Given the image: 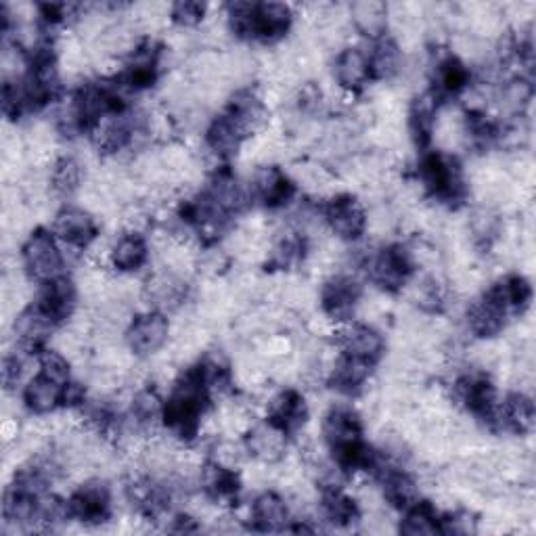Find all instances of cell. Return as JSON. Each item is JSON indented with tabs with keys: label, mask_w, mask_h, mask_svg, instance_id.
Wrapping results in <instances>:
<instances>
[{
	"label": "cell",
	"mask_w": 536,
	"mask_h": 536,
	"mask_svg": "<svg viewBox=\"0 0 536 536\" xmlns=\"http://www.w3.org/2000/svg\"><path fill=\"white\" fill-rule=\"evenodd\" d=\"M208 396L210 384L204 365L187 369L172 386V394L164 405V423L178 438H193L206 411Z\"/></svg>",
	"instance_id": "1"
},
{
	"label": "cell",
	"mask_w": 536,
	"mask_h": 536,
	"mask_svg": "<svg viewBox=\"0 0 536 536\" xmlns=\"http://www.w3.org/2000/svg\"><path fill=\"white\" fill-rule=\"evenodd\" d=\"M419 181L428 193L444 204H457L465 195V178L455 158L444 153H432L419 164Z\"/></svg>",
	"instance_id": "2"
},
{
	"label": "cell",
	"mask_w": 536,
	"mask_h": 536,
	"mask_svg": "<svg viewBox=\"0 0 536 536\" xmlns=\"http://www.w3.org/2000/svg\"><path fill=\"white\" fill-rule=\"evenodd\" d=\"M24 266L34 281L51 283L61 277L63 256L57 248L55 239L47 231H34L24 243Z\"/></svg>",
	"instance_id": "3"
},
{
	"label": "cell",
	"mask_w": 536,
	"mask_h": 536,
	"mask_svg": "<svg viewBox=\"0 0 536 536\" xmlns=\"http://www.w3.org/2000/svg\"><path fill=\"white\" fill-rule=\"evenodd\" d=\"M170 325L168 319L158 310L143 312V315L134 317L126 327V344L130 352L139 356H149L162 350L168 342Z\"/></svg>",
	"instance_id": "4"
},
{
	"label": "cell",
	"mask_w": 536,
	"mask_h": 536,
	"mask_svg": "<svg viewBox=\"0 0 536 536\" xmlns=\"http://www.w3.org/2000/svg\"><path fill=\"white\" fill-rule=\"evenodd\" d=\"M361 304V287L350 275H331L321 292V306L325 317L335 323L348 321L356 306Z\"/></svg>",
	"instance_id": "5"
},
{
	"label": "cell",
	"mask_w": 536,
	"mask_h": 536,
	"mask_svg": "<svg viewBox=\"0 0 536 536\" xmlns=\"http://www.w3.org/2000/svg\"><path fill=\"white\" fill-rule=\"evenodd\" d=\"M67 509H70V516L82 524L107 522L111 513V493L107 484L101 480H86L72 495Z\"/></svg>",
	"instance_id": "6"
},
{
	"label": "cell",
	"mask_w": 536,
	"mask_h": 536,
	"mask_svg": "<svg viewBox=\"0 0 536 536\" xmlns=\"http://www.w3.org/2000/svg\"><path fill=\"white\" fill-rule=\"evenodd\" d=\"M325 220L333 235L340 239L354 241L367 229V212L352 195H335L325 208Z\"/></svg>",
	"instance_id": "7"
},
{
	"label": "cell",
	"mask_w": 536,
	"mask_h": 536,
	"mask_svg": "<svg viewBox=\"0 0 536 536\" xmlns=\"http://www.w3.org/2000/svg\"><path fill=\"white\" fill-rule=\"evenodd\" d=\"M413 256L409 250L400 245H390V248L379 252L371 260V277L373 281L384 287L386 292H396L405 285L413 273Z\"/></svg>",
	"instance_id": "8"
},
{
	"label": "cell",
	"mask_w": 536,
	"mask_h": 536,
	"mask_svg": "<svg viewBox=\"0 0 536 536\" xmlns=\"http://www.w3.org/2000/svg\"><path fill=\"white\" fill-rule=\"evenodd\" d=\"M509 308L499 292V287H493L488 294L476 300L467 310V325L480 338H495L503 331L507 323Z\"/></svg>",
	"instance_id": "9"
},
{
	"label": "cell",
	"mask_w": 536,
	"mask_h": 536,
	"mask_svg": "<svg viewBox=\"0 0 536 536\" xmlns=\"http://www.w3.org/2000/svg\"><path fill=\"white\" fill-rule=\"evenodd\" d=\"M453 394L459 405L467 411H472L478 417L493 421L495 417V386L490 379L482 373H467L461 375L455 386Z\"/></svg>",
	"instance_id": "10"
},
{
	"label": "cell",
	"mask_w": 536,
	"mask_h": 536,
	"mask_svg": "<svg viewBox=\"0 0 536 536\" xmlns=\"http://www.w3.org/2000/svg\"><path fill=\"white\" fill-rule=\"evenodd\" d=\"M55 235L70 248L84 250L97 239V225L88 212L80 208H65L55 218Z\"/></svg>",
	"instance_id": "11"
},
{
	"label": "cell",
	"mask_w": 536,
	"mask_h": 536,
	"mask_svg": "<svg viewBox=\"0 0 536 536\" xmlns=\"http://www.w3.org/2000/svg\"><path fill=\"white\" fill-rule=\"evenodd\" d=\"M252 193L266 208L285 206L294 195V185L277 166H262L252 176Z\"/></svg>",
	"instance_id": "12"
},
{
	"label": "cell",
	"mask_w": 536,
	"mask_h": 536,
	"mask_svg": "<svg viewBox=\"0 0 536 536\" xmlns=\"http://www.w3.org/2000/svg\"><path fill=\"white\" fill-rule=\"evenodd\" d=\"M306 417H308L306 400L296 390H283L268 402V421L285 434L300 430Z\"/></svg>",
	"instance_id": "13"
},
{
	"label": "cell",
	"mask_w": 536,
	"mask_h": 536,
	"mask_svg": "<svg viewBox=\"0 0 536 536\" xmlns=\"http://www.w3.org/2000/svg\"><path fill=\"white\" fill-rule=\"evenodd\" d=\"M285 432L273 426L271 421L252 426L248 430V440H245V449L256 461L264 465H275L285 455Z\"/></svg>",
	"instance_id": "14"
},
{
	"label": "cell",
	"mask_w": 536,
	"mask_h": 536,
	"mask_svg": "<svg viewBox=\"0 0 536 536\" xmlns=\"http://www.w3.org/2000/svg\"><path fill=\"white\" fill-rule=\"evenodd\" d=\"M346 356L373 365L384 352V338L369 325H350L340 335Z\"/></svg>",
	"instance_id": "15"
},
{
	"label": "cell",
	"mask_w": 536,
	"mask_h": 536,
	"mask_svg": "<svg viewBox=\"0 0 536 536\" xmlns=\"http://www.w3.org/2000/svg\"><path fill=\"white\" fill-rule=\"evenodd\" d=\"M67 384L59 382V379L38 371L36 377H32L26 390H24V402L26 407L36 415H47L57 409L59 402H63Z\"/></svg>",
	"instance_id": "16"
},
{
	"label": "cell",
	"mask_w": 536,
	"mask_h": 536,
	"mask_svg": "<svg viewBox=\"0 0 536 536\" xmlns=\"http://www.w3.org/2000/svg\"><path fill=\"white\" fill-rule=\"evenodd\" d=\"M55 325L57 321L36 302L15 319L13 329H15V338L19 340L21 346L36 348L49 338Z\"/></svg>",
	"instance_id": "17"
},
{
	"label": "cell",
	"mask_w": 536,
	"mask_h": 536,
	"mask_svg": "<svg viewBox=\"0 0 536 536\" xmlns=\"http://www.w3.org/2000/svg\"><path fill=\"white\" fill-rule=\"evenodd\" d=\"M248 137L250 134L245 132L239 120L231 114V111H225V114L216 118L208 128V147L218 155V158H229V155L241 149L243 141Z\"/></svg>",
	"instance_id": "18"
},
{
	"label": "cell",
	"mask_w": 536,
	"mask_h": 536,
	"mask_svg": "<svg viewBox=\"0 0 536 536\" xmlns=\"http://www.w3.org/2000/svg\"><path fill=\"white\" fill-rule=\"evenodd\" d=\"M335 78L346 91H359V88L371 78L369 55L359 47H348L340 51L335 59Z\"/></svg>",
	"instance_id": "19"
},
{
	"label": "cell",
	"mask_w": 536,
	"mask_h": 536,
	"mask_svg": "<svg viewBox=\"0 0 536 536\" xmlns=\"http://www.w3.org/2000/svg\"><path fill=\"white\" fill-rule=\"evenodd\" d=\"M199 480L208 497L216 503H231L239 493V478L235 469L220 465L216 461H210L201 467Z\"/></svg>",
	"instance_id": "20"
},
{
	"label": "cell",
	"mask_w": 536,
	"mask_h": 536,
	"mask_svg": "<svg viewBox=\"0 0 536 536\" xmlns=\"http://www.w3.org/2000/svg\"><path fill=\"white\" fill-rule=\"evenodd\" d=\"M493 423L497 426L516 432V434H528L534 426V405L532 398L524 392L511 394L505 402L499 413H495Z\"/></svg>",
	"instance_id": "21"
},
{
	"label": "cell",
	"mask_w": 536,
	"mask_h": 536,
	"mask_svg": "<svg viewBox=\"0 0 536 536\" xmlns=\"http://www.w3.org/2000/svg\"><path fill=\"white\" fill-rule=\"evenodd\" d=\"M147 256H149L147 241L137 231H128L126 235H122L114 243V248L109 250L111 264H114L122 273L139 271V268H143V264L147 262Z\"/></svg>",
	"instance_id": "22"
},
{
	"label": "cell",
	"mask_w": 536,
	"mask_h": 536,
	"mask_svg": "<svg viewBox=\"0 0 536 536\" xmlns=\"http://www.w3.org/2000/svg\"><path fill=\"white\" fill-rule=\"evenodd\" d=\"M252 522L256 528L266 532L285 530L289 522V509L285 499L277 493H262L252 505Z\"/></svg>",
	"instance_id": "23"
},
{
	"label": "cell",
	"mask_w": 536,
	"mask_h": 536,
	"mask_svg": "<svg viewBox=\"0 0 536 536\" xmlns=\"http://www.w3.org/2000/svg\"><path fill=\"white\" fill-rule=\"evenodd\" d=\"M44 285H47V289H44V294L38 300V304L47 310L57 323H61L67 317H72V310L76 304L74 283L65 277H57L55 281L44 283Z\"/></svg>",
	"instance_id": "24"
},
{
	"label": "cell",
	"mask_w": 536,
	"mask_h": 536,
	"mask_svg": "<svg viewBox=\"0 0 536 536\" xmlns=\"http://www.w3.org/2000/svg\"><path fill=\"white\" fill-rule=\"evenodd\" d=\"M321 511L329 524L333 526H348L354 520H359V505L352 497L342 493L340 486H327L323 499H321Z\"/></svg>",
	"instance_id": "25"
},
{
	"label": "cell",
	"mask_w": 536,
	"mask_h": 536,
	"mask_svg": "<svg viewBox=\"0 0 536 536\" xmlns=\"http://www.w3.org/2000/svg\"><path fill=\"white\" fill-rule=\"evenodd\" d=\"M382 486H384V499L390 501L394 507H411L417 503L419 486L417 482L400 469H382Z\"/></svg>",
	"instance_id": "26"
},
{
	"label": "cell",
	"mask_w": 536,
	"mask_h": 536,
	"mask_svg": "<svg viewBox=\"0 0 536 536\" xmlns=\"http://www.w3.org/2000/svg\"><path fill=\"white\" fill-rule=\"evenodd\" d=\"M436 116H438V107H436L434 95H421L413 103V107L409 111V128H411L413 139L419 147L428 145L432 141Z\"/></svg>",
	"instance_id": "27"
},
{
	"label": "cell",
	"mask_w": 536,
	"mask_h": 536,
	"mask_svg": "<svg viewBox=\"0 0 536 536\" xmlns=\"http://www.w3.org/2000/svg\"><path fill=\"white\" fill-rule=\"evenodd\" d=\"M371 375V365L359 359H352V356H346L340 361H335L331 367V382L340 392H356L363 388Z\"/></svg>",
	"instance_id": "28"
},
{
	"label": "cell",
	"mask_w": 536,
	"mask_h": 536,
	"mask_svg": "<svg viewBox=\"0 0 536 536\" xmlns=\"http://www.w3.org/2000/svg\"><path fill=\"white\" fill-rule=\"evenodd\" d=\"M350 17L356 30L367 36H379L388 26V5L377 3V0H363L350 7Z\"/></svg>",
	"instance_id": "29"
},
{
	"label": "cell",
	"mask_w": 536,
	"mask_h": 536,
	"mask_svg": "<svg viewBox=\"0 0 536 536\" xmlns=\"http://www.w3.org/2000/svg\"><path fill=\"white\" fill-rule=\"evenodd\" d=\"M80 183H82V164L76 158L65 155V158L55 162L53 172L49 176V185L55 195L70 197L80 189Z\"/></svg>",
	"instance_id": "30"
},
{
	"label": "cell",
	"mask_w": 536,
	"mask_h": 536,
	"mask_svg": "<svg viewBox=\"0 0 536 536\" xmlns=\"http://www.w3.org/2000/svg\"><path fill=\"white\" fill-rule=\"evenodd\" d=\"M371 76L390 80L400 72V47L392 38H384L375 44L373 53L369 55Z\"/></svg>",
	"instance_id": "31"
},
{
	"label": "cell",
	"mask_w": 536,
	"mask_h": 536,
	"mask_svg": "<svg viewBox=\"0 0 536 536\" xmlns=\"http://www.w3.org/2000/svg\"><path fill=\"white\" fill-rule=\"evenodd\" d=\"M400 532L417 536V534H436L440 530V518L436 509L430 503H415V507L409 509L407 518L400 524Z\"/></svg>",
	"instance_id": "32"
},
{
	"label": "cell",
	"mask_w": 536,
	"mask_h": 536,
	"mask_svg": "<svg viewBox=\"0 0 536 536\" xmlns=\"http://www.w3.org/2000/svg\"><path fill=\"white\" fill-rule=\"evenodd\" d=\"M469 82L467 67L457 57H446L436 65V86L444 93H459Z\"/></svg>",
	"instance_id": "33"
},
{
	"label": "cell",
	"mask_w": 536,
	"mask_h": 536,
	"mask_svg": "<svg viewBox=\"0 0 536 536\" xmlns=\"http://www.w3.org/2000/svg\"><path fill=\"white\" fill-rule=\"evenodd\" d=\"M304 260V239L302 235H283L271 250V262L281 268V271H289V268L298 266Z\"/></svg>",
	"instance_id": "34"
},
{
	"label": "cell",
	"mask_w": 536,
	"mask_h": 536,
	"mask_svg": "<svg viewBox=\"0 0 536 536\" xmlns=\"http://www.w3.org/2000/svg\"><path fill=\"white\" fill-rule=\"evenodd\" d=\"M528 103H530V86L522 80L509 82L499 95V105L501 109L507 111V114H522Z\"/></svg>",
	"instance_id": "35"
},
{
	"label": "cell",
	"mask_w": 536,
	"mask_h": 536,
	"mask_svg": "<svg viewBox=\"0 0 536 536\" xmlns=\"http://www.w3.org/2000/svg\"><path fill=\"white\" fill-rule=\"evenodd\" d=\"M170 15L176 21V26L195 28L197 24H201V21H204L206 7L199 5V3H178V5L172 7Z\"/></svg>",
	"instance_id": "36"
},
{
	"label": "cell",
	"mask_w": 536,
	"mask_h": 536,
	"mask_svg": "<svg viewBox=\"0 0 536 536\" xmlns=\"http://www.w3.org/2000/svg\"><path fill=\"white\" fill-rule=\"evenodd\" d=\"M245 453H248V449H245V444H239L235 440H220L218 446H216V455H214V461L225 465V467H239L243 463V457Z\"/></svg>",
	"instance_id": "37"
}]
</instances>
